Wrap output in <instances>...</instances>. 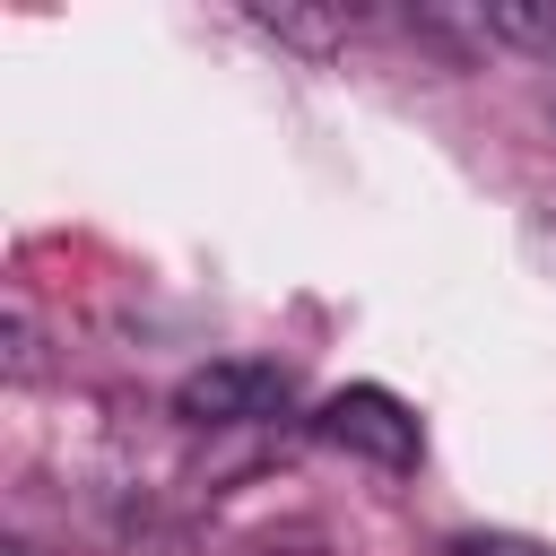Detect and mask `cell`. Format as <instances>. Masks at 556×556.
<instances>
[{
  "label": "cell",
  "instance_id": "5b68a950",
  "mask_svg": "<svg viewBox=\"0 0 556 556\" xmlns=\"http://www.w3.org/2000/svg\"><path fill=\"white\" fill-rule=\"evenodd\" d=\"M269 35H287V43H330V35H348V17H261Z\"/></svg>",
  "mask_w": 556,
  "mask_h": 556
},
{
  "label": "cell",
  "instance_id": "3957f363",
  "mask_svg": "<svg viewBox=\"0 0 556 556\" xmlns=\"http://www.w3.org/2000/svg\"><path fill=\"white\" fill-rule=\"evenodd\" d=\"M478 35H486V43H521V52H547V61H556V9H478Z\"/></svg>",
  "mask_w": 556,
  "mask_h": 556
},
{
  "label": "cell",
  "instance_id": "277c9868",
  "mask_svg": "<svg viewBox=\"0 0 556 556\" xmlns=\"http://www.w3.org/2000/svg\"><path fill=\"white\" fill-rule=\"evenodd\" d=\"M443 556H556V547L513 539V530H460V539H443Z\"/></svg>",
  "mask_w": 556,
  "mask_h": 556
},
{
  "label": "cell",
  "instance_id": "7a4b0ae2",
  "mask_svg": "<svg viewBox=\"0 0 556 556\" xmlns=\"http://www.w3.org/2000/svg\"><path fill=\"white\" fill-rule=\"evenodd\" d=\"M287 365H269V356H217V365H200V374H182L174 382V417H191V426H261V417H278L287 408Z\"/></svg>",
  "mask_w": 556,
  "mask_h": 556
},
{
  "label": "cell",
  "instance_id": "6da1fadb",
  "mask_svg": "<svg viewBox=\"0 0 556 556\" xmlns=\"http://www.w3.org/2000/svg\"><path fill=\"white\" fill-rule=\"evenodd\" d=\"M313 434L330 443V452H348V460H374V469H417V452H426V434H417V408L400 400V391H382V382H348V391H330L321 408H313Z\"/></svg>",
  "mask_w": 556,
  "mask_h": 556
},
{
  "label": "cell",
  "instance_id": "8992f818",
  "mask_svg": "<svg viewBox=\"0 0 556 556\" xmlns=\"http://www.w3.org/2000/svg\"><path fill=\"white\" fill-rule=\"evenodd\" d=\"M530 243H539V252H547V261H556V226H530Z\"/></svg>",
  "mask_w": 556,
  "mask_h": 556
}]
</instances>
